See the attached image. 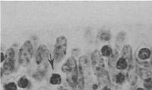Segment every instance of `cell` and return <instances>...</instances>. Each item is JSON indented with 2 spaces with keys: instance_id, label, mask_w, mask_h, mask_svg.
<instances>
[{
  "instance_id": "cell-20",
  "label": "cell",
  "mask_w": 152,
  "mask_h": 90,
  "mask_svg": "<svg viewBox=\"0 0 152 90\" xmlns=\"http://www.w3.org/2000/svg\"><path fill=\"white\" fill-rule=\"evenodd\" d=\"M18 84L15 82H9L3 86L4 90H18Z\"/></svg>"
},
{
  "instance_id": "cell-10",
  "label": "cell",
  "mask_w": 152,
  "mask_h": 90,
  "mask_svg": "<svg viewBox=\"0 0 152 90\" xmlns=\"http://www.w3.org/2000/svg\"><path fill=\"white\" fill-rule=\"evenodd\" d=\"M122 57L124 58L128 62V67L133 65V55L132 47L129 44H125L122 49Z\"/></svg>"
},
{
  "instance_id": "cell-5",
  "label": "cell",
  "mask_w": 152,
  "mask_h": 90,
  "mask_svg": "<svg viewBox=\"0 0 152 90\" xmlns=\"http://www.w3.org/2000/svg\"><path fill=\"white\" fill-rule=\"evenodd\" d=\"M15 52L13 48H8L5 53V60L3 64L4 72L6 74H12L15 71Z\"/></svg>"
},
{
  "instance_id": "cell-28",
  "label": "cell",
  "mask_w": 152,
  "mask_h": 90,
  "mask_svg": "<svg viewBox=\"0 0 152 90\" xmlns=\"http://www.w3.org/2000/svg\"><path fill=\"white\" fill-rule=\"evenodd\" d=\"M136 90H145V89H143V88H140V87H139V88L136 89Z\"/></svg>"
},
{
  "instance_id": "cell-23",
  "label": "cell",
  "mask_w": 152,
  "mask_h": 90,
  "mask_svg": "<svg viewBox=\"0 0 152 90\" xmlns=\"http://www.w3.org/2000/svg\"><path fill=\"white\" fill-rule=\"evenodd\" d=\"M125 36H126V34L124 32H121L120 33L118 34V36H117V41L118 44H122L124 42L125 39Z\"/></svg>"
},
{
  "instance_id": "cell-8",
  "label": "cell",
  "mask_w": 152,
  "mask_h": 90,
  "mask_svg": "<svg viewBox=\"0 0 152 90\" xmlns=\"http://www.w3.org/2000/svg\"><path fill=\"white\" fill-rule=\"evenodd\" d=\"M78 68L83 74V75L84 76V77H85V76L87 77L88 75H89L90 73H91V66H90L89 60L87 56H82L79 59Z\"/></svg>"
},
{
  "instance_id": "cell-13",
  "label": "cell",
  "mask_w": 152,
  "mask_h": 90,
  "mask_svg": "<svg viewBox=\"0 0 152 90\" xmlns=\"http://www.w3.org/2000/svg\"><path fill=\"white\" fill-rule=\"evenodd\" d=\"M128 68V62L123 57H121L116 62V68L120 71H124L126 70Z\"/></svg>"
},
{
  "instance_id": "cell-1",
  "label": "cell",
  "mask_w": 152,
  "mask_h": 90,
  "mask_svg": "<svg viewBox=\"0 0 152 90\" xmlns=\"http://www.w3.org/2000/svg\"><path fill=\"white\" fill-rule=\"evenodd\" d=\"M62 71L66 74V81L70 87L77 82L79 75V68L77 65L75 59L72 56L62 66Z\"/></svg>"
},
{
  "instance_id": "cell-21",
  "label": "cell",
  "mask_w": 152,
  "mask_h": 90,
  "mask_svg": "<svg viewBox=\"0 0 152 90\" xmlns=\"http://www.w3.org/2000/svg\"><path fill=\"white\" fill-rule=\"evenodd\" d=\"M143 86H144L145 90H152V77L144 81Z\"/></svg>"
},
{
  "instance_id": "cell-30",
  "label": "cell",
  "mask_w": 152,
  "mask_h": 90,
  "mask_svg": "<svg viewBox=\"0 0 152 90\" xmlns=\"http://www.w3.org/2000/svg\"><path fill=\"white\" fill-rule=\"evenodd\" d=\"M61 90H68V89H61Z\"/></svg>"
},
{
  "instance_id": "cell-14",
  "label": "cell",
  "mask_w": 152,
  "mask_h": 90,
  "mask_svg": "<svg viewBox=\"0 0 152 90\" xmlns=\"http://www.w3.org/2000/svg\"><path fill=\"white\" fill-rule=\"evenodd\" d=\"M51 85L57 86L60 85L62 83V77L61 75L59 74H52L50 77V81H49Z\"/></svg>"
},
{
  "instance_id": "cell-18",
  "label": "cell",
  "mask_w": 152,
  "mask_h": 90,
  "mask_svg": "<svg viewBox=\"0 0 152 90\" xmlns=\"http://www.w3.org/2000/svg\"><path fill=\"white\" fill-rule=\"evenodd\" d=\"M18 86L20 89H26L29 86V81L26 77V76H23L18 80Z\"/></svg>"
},
{
  "instance_id": "cell-24",
  "label": "cell",
  "mask_w": 152,
  "mask_h": 90,
  "mask_svg": "<svg viewBox=\"0 0 152 90\" xmlns=\"http://www.w3.org/2000/svg\"><path fill=\"white\" fill-rule=\"evenodd\" d=\"M48 58L49 62H50V66H51V68L53 70V61H55V60H54V58H53V57H52V56L50 54V53H49L48 57Z\"/></svg>"
},
{
  "instance_id": "cell-15",
  "label": "cell",
  "mask_w": 152,
  "mask_h": 90,
  "mask_svg": "<svg viewBox=\"0 0 152 90\" xmlns=\"http://www.w3.org/2000/svg\"><path fill=\"white\" fill-rule=\"evenodd\" d=\"M98 38L103 41H108L112 38V36L108 30H102L98 34Z\"/></svg>"
},
{
  "instance_id": "cell-22",
  "label": "cell",
  "mask_w": 152,
  "mask_h": 90,
  "mask_svg": "<svg viewBox=\"0 0 152 90\" xmlns=\"http://www.w3.org/2000/svg\"><path fill=\"white\" fill-rule=\"evenodd\" d=\"M45 75V71H38L37 73L33 75V77H34L36 80H38V81H41L42 79L44 78Z\"/></svg>"
},
{
  "instance_id": "cell-26",
  "label": "cell",
  "mask_w": 152,
  "mask_h": 90,
  "mask_svg": "<svg viewBox=\"0 0 152 90\" xmlns=\"http://www.w3.org/2000/svg\"><path fill=\"white\" fill-rule=\"evenodd\" d=\"M101 90H112V89H111L109 88L108 86H104Z\"/></svg>"
},
{
  "instance_id": "cell-12",
  "label": "cell",
  "mask_w": 152,
  "mask_h": 90,
  "mask_svg": "<svg viewBox=\"0 0 152 90\" xmlns=\"http://www.w3.org/2000/svg\"><path fill=\"white\" fill-rule=\"evenodd\" d=\"M151 57V50L147 47H143L139 50L138 58L141 60H148Z\"/></svg>"
},
{
  "instance_id": "cell-11",
  "label": "cell",
  "mask_w": 152,
  "mask_h": 90,
  "mask_svg": "<svg viewBox=\"0 0 152 90\" xmlns=\"http://www.w3.org/2000/svg\"><path fill=\"white\" fill-rule=\"evenodd\" d=\"M84 87H85V77L79 70L78 81L71 88L72 90H84Z\"/></svg>"
},
{
  "instance_id": "cell-25",
  "label": "cell",
  "mask_w": 152,
  "mask_h": 90,
  "mask_svg": "<svg viewBox=\"0 0 152 90\" xmlns=\"http://www.w3.org/2000/svg\"><path fill=\"white\" fill-rule=\"evenodd\" d=\"M5 60V55L2 52H1V63L4 62Z\"/></svg>"
},
{
  "instance_id": "cell-9",
  "label": "cell",
  "mask_w": 152,
  "mask_h": 90,
  "mask_svg": "<svg viewBox=\"0 0 152 90\" xmlns=\"http://www.w3.org/2000/svg\"><path fill=\"white\" fill-rule=\"evenodd\" d=\"M126 77H127L128 82L129 83L131 86H135L137 83V77L138 73L136 70V66L134 65L128 67L127 74H126Z\"/></svg>"
},
{
  "instance_id": "cell-29",
  "label": "cell",
  "mask_w": 152,
  "mask_h": 90,
  "mask_svg": "<svg viewBox=\"0 0 152 90\" xmlns=\"http://www.w3.org/2000/svg\"><path fill=\"white\" fill-rule=\"evenodd\" d=\"M151 68H152V55H151Z\"/></svg>"
},
{
  "instance_id": "cell-16",
  "label": "cell",
  "mask_w": 152,
  "mask_h": 90,
  "mask_svg": "<svg viewBox=\"0 0 152 90\" xmlns=\"http://www.w3.org/2000/svg\"><path fill=\"white\" fill-rule=\"evenodd\" d=\"M100 53L102 56H104V57H110L112 55V53H113V50H112V48L110 46L104 45L101 48Z\"/></svg>"
},
{
  "instance_id": "cell-7",
  "label": "cell",
  "mask_w": 152,
  "mask_h": 90,
  "mask_svg": "<svg viewBox=\"0 0 152 90\" xmlns=\"http://www.w3.org/2000/svg\"><path fill=\"white\" fill-rule=\"evenodd\" d=\"M49 51L46 45H40L37 49L36 54V62L37 65H41L45 59L48 57Z\"/></svg>"
},
{
  "instance_id": "cell-17",
  "label": "cell",
  "mask_w": 152,
  "mask_h": 90,
  "mask_svg": "<svg viewBox=\"0 0 152 90\" xmlns=\"http://www.w3.org/2000/svg\"><path fill=\"white\" fill-rule=\"evenodd\" d=\"M118 51H117V50H115V51H113V53H112V56H111L110 57H109V59H108V65H109V67L116 68V62L118 60Z\"/></svg>"
},
{
  "instance_id": "cell-27",
  "label": "cell",
  "mask_w": 152,
  "mask_h": 90,
  "mask_svg": "<svg viewBox=\"0 0 152 90\" xmlns=\"http://www.w3.org/2000/svg\"><path fill=\"white\" fill-rule=\"evenodd\" d=\"M92 89L94 90H96L97 89H98V85H97V84H94L92 86Z\"/></svg>"
},
{
  "instance_id": "cell-3",
  "label": "cell",
  "mask_w": 152,
  "mask_h": 90,
  "mask_svg": "<svg viewBox=\"0 0 152 90\" xmlns=\"http://www.w3.org/2000/svg\"><path fill=\"white\" fill-rule=\"evenodd\" d=\"M68 41L64 36L58 37L56 40L53 48V58L57 62H60L64 58L67 51Z\"/></svg>"
},
{
  "instance_id": "cell-4",
  "label": "cell",
  "mask_w": 152,
  "mask_h": 90,
  "mask_svg": "<svg viewBox=\"0 0 152 90\" xmlns=\"http://www.w3.org/2000/svg\"><path fill=\"white\" fill-rule=\"evenodd\" d=\"M91 65L94 74L96 77L106 71V70L105 69V62L99 50H96L93 52L91 55Z\"/></svg>"
},
{
  "instance_id": "cell-19",
  "label": "cell",
  "mask_w": 152,
  "mask_h": 90,
  "mask_svg": "<svg viewBox=\"0 0 152 90\" xmlns=\"http://www.w3.org/2000/svg\"><path fill=\"white\" fill-rule=\"evenodd\" d=\"M126 80V75L124 73L119 72L115 76V82L118 84H123Z\"/></svg>"
},
{
  "instance_id": "cell-6",
  "label": "cell",
  "mask_w": 152,
  "mask_h": 90,
  "mask_svg": "<svg viewBox=\"0 0 152 90\" xmlns=\"http://www.w3.org/2000/svg\"><path fill=\"white\" fill-rule=\"evenodd\" d=\"M136 70H137L138 75L145 81L147 79L152 77V70L148 62H138L136 65Z\"/></svg>"
},
{
  "instance_id": "cell-2",
  "label": "cell",
  "mask_w": 152,
  "mask_h": 90,
  "mask_svg": "<svg viewBox=\"0 0 152 90\" xmlns=\"http://www.w3.org/2000/svg\"><path fill=\"white\" fill-rule=\"evenodd\" d=\"M34 54L33 45L30 41H26L21 46L18 53V62L23 67H26L32 61Z\"/></svg>"
}]
</instances>
